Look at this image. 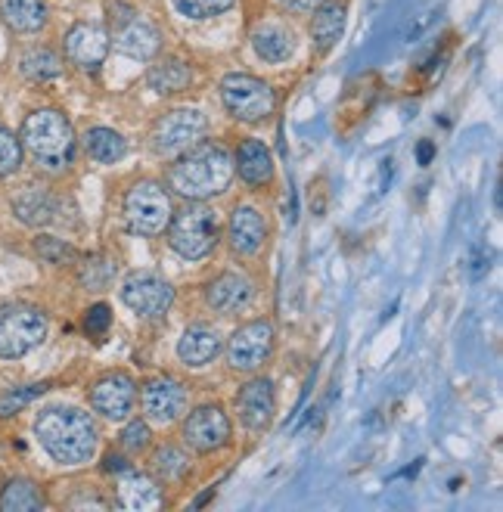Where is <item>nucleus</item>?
I'll list each match as a JSON object with an SVG mask.
<instances>
[{
    "instance_id": "obj_11",
    "label": "nucleus",
    "mask_w": 503,
    "mask_h": 512,
    "mask_svg": "<svg viewBox=\"0 0 503 512\" xmlns=\"http://www.w3.org/2000/svg\"><path fill=\"white\" fill-rule=\"evenodd\" d=\"M122 301L140 317H159L171 308L174 289L156 274H134L122 286Z\"/></svg>"
},
{
    "instance_id": "obj_29",
    "label": "nucleus",
    "mask_w": 503,
    "mask_h": 512,
    "mask_svg": "<svg viewBox=\"0 0 503 512\" xmlns=\"http://www.w3.org/2000/svg\"><path fill=\"white\" fill-rule=\"evenodd\" d=\"M22 75L32 78V81H53L63 75V59H59L53 50L41 47L22 56Z\"/></svg>"
},
{
    "instance_id": "obj_41",
    "label": "nucleus",
    "mask_w": 503,
    "mask_h": 512,
    "mask_svg": "<svg viewBox=\"0 0 503 512\" xmlns=\"http://www.w3.org/2000/svg\"><path fill=\"white\" fill-rule=\"evenodd\" d=\"M482 249L485 246H476V258H472V277H482L485 267H488V258H482Z\"/></svg>"
},
{
    "instance_id": "obj_24",
    "label": "nucleus",
    "mask_w": 503,
    "mask_h": 512,
    "mask_svg": "<svg viewBox=\"0 0 503 512\" xmlns=\"http://www.w3.org/2000/svg\"><path fill=\"white\" fill-rule=\"evenodd\" d=\"M345 4H320L317 10H314V19H311V38H314V44H317V50H333L336 44H339V38H342V32H345Z\"/></svg>"
},
{
    "instance_id": "obj_16",
    "label": "nucleus",
    "mask_w": 503,
    "mask_h": 512,
    "mask_svg": "<svg viewBox=\"0 0 503 512\" xmlns=\"http://www.w3.org/2000/svg\"><path fill=\"white\" fill-rule=\"evenodd\" d=\"M252 283L243 277V274H233V270H227V274H218L209 286H205V301H209V308L218 311V314H233L246 308L252 301Z\"/></svg>"
},
{
    "instance_id": "obj_17",
    "label": "nucleus",
    "mask_w": 503,
    "mask_h": 512,
    "mask_svg": "<svg viewBox=\"0 0 503 512\" xmlns=\"http://www.w3.org/2000/svg\"><path fill=\"white\" fill-rule=\"evenodd\" d=\"M159 47H162L159 28L150 25L146 19H140V16H134L125 25L115 28V50L131 56V59H150L159 53Z\"/></svg>"
},
{
    "instance_id": "obj_38",
    "label": "nucleus",
    "mask_w": 503,
    "mask_h": 512,
    "mask_svg": "<svg viewBox=\"0 0 503 512\" xmlns=\"http://www.w3.org/2000/svg\"><path fill=\"white\" fill-rule=\"evenodd\" d=\"M137 13H134V7L131 4H125V0H115V4H109V19H112V25L118 28V25H125L128 19H134Z\"/></svg>"
},
{
    "instance_id": "obj_14",
    "label": "nucleus",
    "mask_w": 503,
    "mask_h": 512,
    "mask_svg": "<svg viewBox=\"0 0 503 512\" xmlns=\"http://www.w3.org/2000/svg\"><path fill=\"white\" fill-rule=\"evenodd\" d=\"M140 401H143L146 416L156 419V423H174V419L187 410V388L177 379L162 376L143 385Z\"/></svg>"
},
{
    "instance_id": "obj_33",
    "label": "nucleus",
    "mask_w": 503,
    "mask_h": 512,
    "mask_svg": "<svg viewBox=\"0 0 503 512\" xmlns=\"http://www.w3.org/2000/svg\"><path fill=\"white\" fill-rule=\"evenodd\" d=\"M47 388H50L47 382H35V385H25V388L10 391L7 398H0V416H13V413H19L25 404H32L35 398H41Z\"/></svg>"
},
{
    "instance_id": "obj_6",
    "label": "nucleus",
    "mask_w": 503,
    "mask_h": 512,
    "mask_svg": "<svg viewBox=\"0 0 503 512\" xmlns=\"http://www.w3.org/2000/svg\"><path fill=\"white\" fill-rule=\"evenodd\" d=\"M171 215H174L171 199H168L165 187L156 184V180H140V184H134L131 193L125 196V221H128L131 233L156 236L168 227Z\"/></svg>"
},
{
    "instance_id": "obj_9",
    "label": "nucleus",
    "mask_w": 503,
    "mask_h": 512,
    "mask_svg": "<svg viewBox=\"0 0 503 512\" xmlns=\"http://www.w3.org/2000/svg\"><path fill=\"white\" fill-rule=\"evenodd\" d=\"M205 115L199 109H174L162 115L153 128V149L159 156L177 153V149L193 146L205 134Z\"/></svg>"
},
{
    "instance_id": "obj_32",
    "label": "nucleus",
    "mask_w": 503,
    "mask_h": 512,
    "mask_svg": "<svg viewBox=\"0 0 503 512\" xmlns=\"http://www.w3.org/2000/svg\"><path fill=\"white\" fill-rule=\"evenodd\" d=\"M174 10L187 19H212L233 7V0H171Z\"/></svg>"
},
{
    "instance_id": "obj_23",
    "label": "nucleus",
    "mask_w": 503,
    "mask_h": 512,
    "mask_svg": "<svg viewBox=\"0 0 503 512\" xmlns=\"http://www.w3.org/2000/svg\"><path fill=\"white\" fill-rule=\"evenodd\" d=\"M13 212L28 227H47L56 221V199L41 187H28L13 199Z\"/></svg>"
},
{
    "instance_id": "obj_27",
    "label": "nucleus",
    "mask_w": 503,
    "mask_h": 512,
    "mask_svg": "<svg viewBox=\"0 0 503 512\" xmlns=\"http://www.w3.org/2000/svg\"><path fill=\"white\" fill-rule=\"evenodd\" d=\"M44 506V494L32 478H10L0 488V512H35Z\"/></svg>"
},
{
    "instance_id": "obj_43",
    "label": "nucleus",
    "mask_w": 503,
    "mask_h": 512,
    "mask_svg": "<svg viewBox=\"0 0 503 512\" xmlns=\"http://www.w3.org/2000/svg\"><path fill=\"white\" fill-rule=\"evenodd\" d=\"M212 494H215V488H212V491H205V494H202V497H199V500H196L193 506H196V509H199V506H205V503H209V500H212Z\"/></svg>"
},
{
    "instance_id": "obj_19",
    "label": "nucleus",
    "mask_w": 503,
    "mask_h": 512,
    "mask_svg": "<svg viewBox=\"0 0 503 512\" xmlns=\"http://www.w3.org/2000/svg\"><path fill=\"white\" fill-rule=\"evenodd\" d=\"M221 351V336L215 333L212 326H190L187 333L177 342V357L184 360L187 367H205L209 360H215Z\"/></svg>"
},
{
    "instance_id": "obj_25",
    "label": "nucleus",
    "mask_w": 503,
    "mask_h": 512,
    "mask_svg": "<svg viewBox=\"0 0 503 512\" xmlns=\"http://www.w3.org/2000/svg\"><path fill=\"white\" fill-rule=\"evenodd\" d=\"M118 503L131 512L153 509V506H159V488L146 475L128 469V472H122V481H118Z\"/></svg>"
},
{
    "instance_id": "obj_34",
    "label": "nucleus",
    "mask_w": 503,
    "mask_h": 512,
    "mask_svg": "<svg viewBox=\"0 0 503 512\" xmlns=\"http://www.w3.org/2000/svg\"><path fill=\"white\" fill-rule=\"evenodd\" d=\"M35 252L47 264H66V261L75 258V249L66 243V239H56V236H38L35 239Z\"/></svg>"
},
{
    "instance_id": "obj_10",
    "label": "nucleus",
    "mask_w": 503,
    "mask_h": 512,
    "mask_svg": "<svg viewBox=\"0 0 503 512\" xmlns=\"http://www.w3.org/2000/svg\"><path fill=\"white\" fill-rule=\"evenodd\" d=\"M184 441L199 450V454H212L230 441V419L218 404L196 407L184 423Z\"/></svg>"
},
{
    "instance_id": "obj_21",
    "label": "nucleus",
    "mask_w": 503,
    "mask_h": 512,
    "mask_svg": "<svg viewBox=\"0 0 503 512\" xmlns=\"http://www.w3.org/2000/svg\"><path fill=\"white\" fill-rule=\"evenodd\" d=\"M236 168H240V177L246 184L264 187V184H271V177H274V156L261 140H243L240 153H236Z\"/></svg>"
},
{
    "instance_id": "obj_26",
    "label": "nucleus",
    "mask_w": 503,
    "mask_h": 512,
    "mask_svg": "<svg viewBox=\"0 0 503 512\" xmlns=\"http://www.w3.org/2000/svg\"><path fill=\"white\" fill-rule=\"evenodd\" d=\"M190 81H193L190 66L184 63V59H177V56L162 59V63H156L150 69V75H146V84H150L156 94H181Z\"/></svg>"
},
{
    "instance_id": "obj_37",
    "label": "nucleus",
    "mask_w": 503,
    "mask_h": 512,
    "mask_svg": "<svg viewBox=\"0 0 503 512\" xmlns=\"http://www.w3.org/2000/svg\"><path fill=\"white\" fill-rule=\"evenodd\" d=\"M122 444H125L128 450H143L146 444H150V429H146V423H140V419L128 423L125 432H122Z\"/></svg>"
},
{
    "instance_id": "obj_28",
    "label": "nucleus",
    "mask_w": 503,
    "mask_h": 512,
    "mask_svg": "<svg viewBox=\"0 0 503 512\" xmlns=\"http://www.w3.org/2000/svg\"><path fill=\"white\" fill-rule=\"evenodd\" d=\"M84 146H87V156L103 162V165H112L118 159H125L128 156V143L122 134H115L109 128H94V131H87L84 137Z\"/></svg>"
},
{
    "instance_id": "obj_42",
    "label": "nucleus",
    "mask_w": 503,
    "mask_h": 512,
    "mask_svg": "<svg viewBox=\"0 0 503 512\" xmlns=\"http://www.w3.org/2000/svg\"><path fill=\"white\" fill-rule=\"evenodd\" d=\"M106 469H109V472H128L131 466H128V463H125L122 457H115V454H109V457H106Z\"/></svg>"
},
{
    "instance_id": "obj_2",
    "label": "nucleus",
    "mask_w": 503,
    "mask_h": 512,
    "mask_svg": "<svg viewBox=\"0 0 503 512\" xmlns=\"http://www.w3.org/2000/svg\"><path fill=\"white\" fill-rule=\"evenodd\" d=\"M35 435L59 466H81L97 454V426L78 407H47L35 419Z\"/></svg>"
},
{
    "instance_id": "obj_4",
    "label": "nucleus",
    "mask_w": 503,
    "mask_h": 512,
    "mask_svg": "<svg viewBox=\"0 0 503 512\" xmlns=\"http://www.w3.org/2000/svg\"><path fill=\"white\" fill-rule=\"evenodd\" d=\"M168 243L171 249L187 258V261H199L205 255H212V249L218 246V218L212 208L205 205H187L184 212L171 215L168 221Z\"/></svg>"
},
{
    "instance_id": "obj_18",
    "label": "nucleus",
    "mask_w": 503,
    "mask_h": 512,
    "mask_svg": "<svg viewBox=\"0 0 503 512\" xmlns=\"http://www.w3.org/2000/svg\"><path fill=\"white\" fill-rule=\"evenodd\" d=\"M227 236H230L233 252L252 255V252H258V249H261L264 236H268V227H264V221H261V215L255 212V208L240 205V208H233V215H230Z\"/></svg>"
},
{
    "instance_id": "obj_36",
    "label": "nucleus",
    "mask_w": 503,
    "mask_h": 512,
    "mask_svg": "<svg viewBox=\"0 0 503 512\" xmlns=\"http://www.w3.org/2000/svg\"><path fill=\"white\" fill-rule=\"evenodd\" d=\"M109 323H112L109 305H94L91 311H87V317H84V329H87L91 336H103L106 329H109Z\"/></svg>"
},
{
    "instance_id": "obj_15",
    "label": "nucleus",
    "mask_w": 503,
    "mask_h": 512,
    "mask_svg": "<svg viewBox=\"0 0 503 512\" xmlns=\"http://www.w3.org/2000/svg\"><path fill=\"white\" fill-rule=\"evenodd\" d=\"M66 56L78 69L94 72V69L103 66V59L109 56V35L94 22H78L66 35Z\"/></svg>"
},
{
    "instance_id": "obj_30",
    "label": "nucleus",
    "mask_w": 503,
    "mask_h": 512,
    "mask_svg": "<svg viewBox=\"0 0 503 512\" xmlns=\"http://www.w3.org/2000/svg\"><path fill=\"white\" fill-rule=\"evenodd\" d=\"M153 466H156V472H159L165 481H177V478H184V475H187L190 460H187L184 450H177V447L165 444V447H159L156 454H153Z\"/></svg>"
},
{
    "instance_id": "obj_13",
    "label": "nucleus",
    "mask_w": 503,
    "mask_h": 512,
    "mask_svg": "<svg viewBox=\"0 0 503 512\" xmlns=\"http://www.w3.org/2000/svg\"><path fill=\"white\" fill-rule=\"evenodd\" d=\"M274 410H277V395H274L271 379H252L240 388V395H236V413H240L243 426L252 432L268 429Z\"/></svg>"
},
{
    "instance_id": "obj_7",
    "label": "nucleus",
    "mask_w": 503,
    "mask_h": 512,
    "mask_svg": "<svg viewBox=\"0 0 503 512\" xmlns=\"http://www.w3.org/2000/svg\"><path fill=\"white\" fill-rule=\"evenodd\" d=\"M221 100L227 112L240 122H261L274 112V90L271 84H264L255 75L246 72H233L221 81Z\"/></svg>"
},
{
    "instance_id": "obj_3",
    "label": "nucleus",
    "mask_w": 503,
    "mask_h": 512,
    "mask_svg": "<svg viewBox=\"0 0 503 512\" xmlns=\"http://www.w3.org/2000/svg\"><path fill=\"white\" fill-rule=\"evenodd\" d=\"M19 143L47 171H63L75 159V131L69 118L56 109H38L28 115L22 122Z\"/></svg>"
},
{
    "instance_id": "obj_22",
    "label": "nucleus",
    "mask_w": 503,
    "mask_h": 512,
    "mask_svg": "<svg viewBox=\"0 0 503 512\" xmlns=\"http://www.w3.org/2000/svg\"><path fill=\"white\" fill-rule=\"evenodd\" d=\"M252 47L264 63H286V59L295 53V38L286 25L264 22L252 32Z\"/></svg>"
},
{
    "instance_id": "obj_1",
    "label": "nucleus",
    "mask_w": 503,
    "mask_h": 512,
    "mask_svg": "<svg viewBox=\"0 0 503 512\" xmlns=\"http://www.w3.org/2000/svg\"><path fill=\"white\" fill-rule=\"evenodd\" d=\"M233 180V159L221 143H193L168 171V187L190 202L224 193Z\"/></svg>"
},
{
    "instance_id": "obj_5",
    "label": "nucleus",
    "mask_w": 503,
    "mask_h": 512,
    "mask_svg": "<svg viewBox=\"0 0 503 512\" xmlns=\"http://www.w3.org/2000/svg\"><path fill=\"white\" fill-rule=\"evenodd\" d=\"M47 339V317L38 308L10 305L0 308V357L16 360L35 351Z\"/></svg>"
},
{
    "instance_id": "obj_35",
    "label": "nucleus",
    "mask_w": 503,
    "mask_h": 512,
    "mask_svg": "<svg viewBox=\"0 0 503 512\" xmlns=\"http://www.w3.org/2000/svg\"><path fill=\"white\" fill-rule=\"evenodd\" d=\"M19 165H22V143L7 128H0V177L13 174Z\"/></svg>"
},
{
    "instance_id": "obj_8",
    "label": "nucleus",
    "mask_w": 503,
    "mask_h": 512,
    "mask_svg": "<svg viewBox=\"0 0 503 512\" xmlns=\"http://www.w3.org/2000/svg\"><path fill=\"white\" fill-rule=\"evenodd\" d=\"M271 351H274V326L268 320H252V323H243L230 336L227 360L233 370L249 373V370H258L264 360L271 357Z\"/></svg>"
},
{
    "instance_id": "obj_20",
    "label": "nucleus",
    "mask_w": 503,
    "mask_h": 512,
    "mask_svg": "<svg viewBox=\"0 0 503 512\" xmlns=\"http://www.w3.org/2000/svg\"><path fill=\"white\" fill-rule=\"evenodd\" d=\"M0 22L19 35H35L47 25L44 0H0Z\"/></svg>"
},
{
    "instance_id": "obj_40",
    "label": "nucleus",
    "mask_w": 503,
    "mask_h": 512,
    "mask_svg": "<svg viewBox=\"0 0 503 512\" xmlns=\"http://www.w3.org/2000/svg\"><path fill=\"white\" fill-rule=\"evenodd\" d=\"M432 156H435V143L423 140V143L417 146V159H420V165H429V162H432Z\"/></svg>"
},
{
    "instance_id": "obj_12",
    "label": "nucleus",
    "mask_w": 503,
    "mask_h": 512,
    "mask_svg": "<svg viewBox=\"0 0 503 512\" xmlns=\"http://www.w3.org/2000/svg\"><path fill=\"white\" fill-rule=\"evenodd\" d=\"M134 401H137V385L125 373H112V376L100 379L91 391V407L100 416L115 419V423H122V419L131 416Z\"/></svg>"
},
{
    "instance_id": "obj_39",
    "label": "nucleus",
    "mask_w": 503,
    "mask_h": 512,
    "mask_svg": "<svg viewBox=\"0 0 503 512\" xmlns=\"http://www.w3.org/2000/svg\"><path fill=\"white\" fill-rule=\"evenodd\" d=\"M323 4V0H280V7L289 13H311Z\"/></svg>"
},
{
    "instance_id": "obj_31",
    "label": "nucleus",
    "mask_w": 503,
    "mask_h": 512,
    "mask_svg": "<svg viewBox=\"0 0 503 512\" xmlns=\"http://www.w3.org/2000/svg\"><path fill=\"white\" fill-rule=\"evenodd\" d=\"M112 277H115V264L109 258H103V255L87 258L81 264V283L87 289H106L112 283Z\"/></svg>"
}]
</instances>
